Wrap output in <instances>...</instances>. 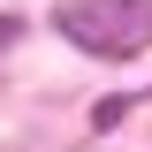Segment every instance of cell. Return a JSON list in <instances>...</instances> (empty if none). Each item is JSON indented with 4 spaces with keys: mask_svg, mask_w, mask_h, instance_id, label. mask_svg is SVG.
I'll list each match as a JSON object with an SVG mask.
<instances>
[{
    "mask_svg": "<svg viewBox=\"0 0 152 152\" xmlns=\"http://www.w3.org/2000/svg\"><path fill=\"white\" fill-rule=\"evenodd\" d=\"M61 38L99 61H137L152 46V0H69L61 8Z\"/></svg>",
    "mask_w": 152,
    "mask_h": 152,
    "instance_id": "6da1fadb",
    "label": "cell"
},
{
    "mask_svg": "<svg viewBox=\"0 0 152 152\" xmlns=\"http://www.w3.org/2000/svg\"><path fill=\"white\" fill-rule=\"evenodd\" d=\"M122 114H129V99H99V107H91V129H114Z\"/></svg>",
    "mask_w": 152,
    "mask_h": 152,
    "instance_id": "7a4b0ae2",
    "label": "cell"
},
{
    "mask_svg": "<svg viewBox=\"0 0 152 152\" xmlns=\"http://www.w3.org/2000/svg\"><path fill=\"white\" fill-rule=\"evenodd\" d=\"M15 31H23V23H15V15H0V46H15Z\"/></svg>",
    "mask_w": 152,
    "mask_h": 152,
    "instance_id": "3957f363",
    "label": "cell"
}]
</instances>
